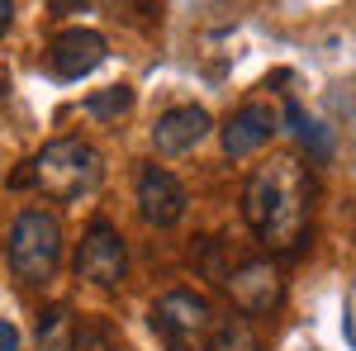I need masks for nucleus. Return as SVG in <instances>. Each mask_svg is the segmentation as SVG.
Here are the masks:
<instances>
[{
  "instance_id": "nucleus-16",
  "label": "nucleus",
  "mask_w": 356,
  "mask_h": 351,
  "mask_svg": "<svg viewBox=\"0 0 356 351\" xmlns=\"http://www.w3.org/2000/svg\"><path fill=\"white\" fill-rule=\"evenodd\" d=\"M0 351H19V327L10 318H0Z\"/></svg>"
},
{
  "instance_id": "nucleus-10",
  "label": "nucleus",
  "mask_w": 356,
  "mask_h": 351,
  "mask_svg": "<svg viewBox=\"0 0 356 351\" xmlns=\"http://www.w3.org/2000/svg\"><path fill=\"white\" fill-rule=\"evenodd\" d=\"M275 129H280L275 109H266V105H243L233 119H228V124H223V152H228L233 162H243V157L261 152V147L271 142Z\"/></svg>"
},
{
  "instance_id": "nucleus-12",
  "label": "nucleus",
  "mask_w": 356,
  "mask_h": 351,
  "mask_svg": "<svg viewBox=\"0 0 356 351\" xmlns=\"http://www.w3.org/2000/svg\"><path fill=\"white\" fill-rule=\"evenodd\" d=\"M129 109H134V85L129 81L105 85V90H90V95H86V114L100 119V124H119Z\"/></svg>"
},
{
  "instance_id": "nucleus-11",
  "label": "nucleus",
  "mask_w": 356,
  "mask_h": 351,
  "mask_svg": "<svg viewBox=\"0 0 356 351\" xmlns=\"http://www.w3.org/2000/svg\"><path fill=\"white\" fill-rule=\"evenodd\" d=\"M204 351H261V347H257V332L243 313L238 318L228 313V318H214L209 337H204Z\"/></svg>"
},
{
  "instance_id": "nucleus-14",
  "label": "nucleus",
  "mask_w": 356,
  "mask_h": 351,
  "mask_svg": "<svg viewBox=\"0 0 356 351\" xmlns=\"http://www.w3.org/2000/svg\"><path fill=\"white\" fill-rule=\"evenodd\" d=\"M67 351H119V342H114V327L105 318H86V323L72 327Z\"/></svg>"
},
{
  "instance_id": "nucleus-9",
  "label": "nucleus",
  "mask_w": 356,
  "mask_h": 351,
  "mask_svg": "<svg viewBox=\"0 0 356 351\" xmlns=\"http://www.w3.org/2000/svg\"><path fill=\"white\" fill-rule=\"evenodd\" d=\"M214 129V119H209V109L204 105H176L157 114V124H152V147L162 152V157H186L191 147H200L204 138Z\"/></svg>"
},
{
  "instance_id": "nucleus-2",
  "label": "nucleus",
  "mask_w": 356,
  "mask_h": 351,
  "mask_svg": "<svg viewBox=\"0 0 356 351\" xmlns=\"http://www.w3.org/2000/svg\"><path fill=\"white\" fill-rule=\"evenodd\" d=\"M105 176V157L86 142V138H53L33 162L24 166V181L38 186L48 199H81L100 186Z\"/></svg>"
},
{
  "instance_id": "nucleus-1",
  "label": "nucleus",
  "mask_w": 356,
  "mask_h": 351,
  "mask_svg": "<svg viewBox=\"0 0 356 351\" xmlns=\"http://www.w3.org/2000/svg\"><path fill=\"white\" fill-rule=\"evenodd\" d=\"M309 199H314V186L304 162L280 152L247 176L243 218L271 252H300L309 238Z\"/></svg>"
},
{
  "instance_id": "nucleus-3",
  "label": "nucleus",
  "mask_w": 356,
  "mask_h": 351,
  "mask_svg": "<svg viewBox=\"0 0 356 351\" xmlns=\"http://www.w3.org/2000/svg\"><path fill=\"white\" fill-rule=\"evenodd\" d=\"M5 256L15 280L24 285H48L62 266V223L48 209H19L5 238Z\"/></svg>"
},
{
  "instance_id": "nucleus-18",
  "label": "nucleus",
  "mask_w": 356,
  "mask_h": 351,
  "mask_svg": "<svg viewBox=\"0 0 356 351\" xmlns=\"http://www.w3.org/2000/svg\"><path fill=\"white\" fill-rule=\"evenodd\" d=\"M48 5H53V10H57V15H72V10H81V5H86V0H48Z\"/></svg>"
},
{
  "instance_id": "nucleus-4",
  "label": "nucleus",
  "mask_w": 356,
  "mask_h": 351,
  "mask_svg": "<svg viewBox=\"0 0 356 351\" xmlns=\"http://www.w3.org/2000/svg\"><path fill=\"white\" fill-rule=\"evenodd\" d=\"M152 332L166 342V351H200L209 327H214V304L195 290H166L152 313H147Z\"/></svg>"
},
{
  "instance_id": "nucleus-5",
  "label": "nucleus",
  "mask_w": 356,
  "mask_h": 351,
  "mask_svg": "<svg viewBox=\"0 0 356 351\" xmlns=\"http://www.w3.org/2000/svg\"><path fill=\"white\" fill-rule=\"evenodd\" d=\"M129 275V247L124 233L114 228L110 218H90L81 247H76V280H90L100 290H114Z\"/></svg>"
},
{
  "instance_id": "nucleus-8",
  "label": "nucleus",
  "mask_w": 356,
  "mask_h": 351,
  "mask_svg": "<svg viewBox=\"0 0 356 351\" xmlns=\"http://www.w3.org/2000/svg\"><path fill=\"white\" fill-rule=\"evenodd\" d=\"M105 57H110L105 33H95V28H67V33H57L53 48H48V67H53L57 81H81Z\"/></svg>"
},
{
  "instance_id": "nucleus-13",
  "label": "nucleus",
  "mask_w": 356,
  "mask_h": 351,
  "mask_svg": "<svg viewBox=\"0 0 356 351\" xmlns=\"http://www.w3.org/2000/svg\"><path fill=\"white\" fill-rule=\"evenodd\" d=\"M285 124H290V129H295V138H300L304 147L314 152V162H328L332 142H328V133H323V124H318V119H309L295 100H285Z\"/></svg>"
},
{
  "instance_id": "nucleus-7",
  "label": "nucleus",
  "mask_w": 356,
  "mask_h": 351,
  "mask_svg": "<svg viewBox=\"0 0 356 351\" xmlns=\"http://www.w3.org/2000/svg\"><path fill=\"white\" fill-rule=\"evenodd\" d=\"M186 186L166 166H143L138 171V214L152 228H176L186 218Z\"/></svg>"
},
{
  "instance_id": "nucleus-15",
  "label": "nucleus",
  "mask_w": 356,
  "mask_h": 351,
  "mask_svg": "<svg viewBox=\"0 0 356 351\" xmlns=\"http://www.w3.org/2000/svg\"><path fill=\"white\" fill-rule=\"evenodd\" d=\"M72 342V313H67V304H53L43 318H38V347L43 351H67Z\"/></svg>"
},
{
  "instance_id": "nucleus-17",
  "label": "nucleus",
  "mask_w": 356,
  "mask_h": 351,
  "mask_svg": "<svg viewBox=\"0 0 356 351\" xmlns=\"http://www.w3.org/2000/svg\"><path fill=\"white\" fill-rule=\"evenodd\" d=\"M10 24H15V0H0V38L10 33Z\"/></svg>"
},
{
  "instance_id": "nucleus-6",
  "label": "nucleus",
  "mask_w": 356,
  "mask_h": 351,
  "mask_svg": "<svg viewBox=\"0 0 356 351\" xmlns=\"http://www.w3.org/2000/svg\"><path fill=\"white\" fill-rule=\"evenodd\" d=\"M223 290H228L233 309L243 318H266L285 304V280H280L275 261H266V256H252L243 266H233L223 275Z\"/></svg>"
}]
</instances>
